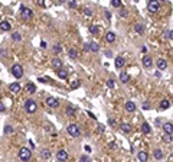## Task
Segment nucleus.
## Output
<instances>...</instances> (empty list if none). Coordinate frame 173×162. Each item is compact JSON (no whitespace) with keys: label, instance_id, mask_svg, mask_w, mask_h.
<instances>
[{"label":"nucleus","instance_id":"obj_1","mask_svg":"<svg viewBox=\"0 0 173 162\" xmlns=\"http://www.w3.org/2000/svg\"><path fill=\"white\" fill-rule=\"evenodd\" d=\"M68 133L72 136V138H78V136L81 135V129H80V126L78 125H75V123H71L69 126H68Z\"/></svg>","mask_w":173,"mask_h":162},{"label":"nucleus","instance_id":"obj_2","mask_svg":"<svg viewBox=\"0 0 173 162\" xmlns=\"http://www.w3.org/2000/svg\"><path fill=\"white\" fill-rule=\"evenodd\" d=\"M25 109H26V112L27 113H35L36 110H38V104H36L35 100H26V103H25Z\"/></svg>","mask_w":173,"mask_h":162},{"label":"nucleus","instance_id":"obj_3","mask_svg":"<svg viewBox=\"0 0 173 162\" xmlns=\"http://www.w3.org/2000/svg\"><path fill=\"white\" fill-rule=\"evenodd\" d=\"M12 74H13L16 78H22L23 77V67L20 65V64H14L13 67H12Z\"/></svg>","mask_w":173,"mask_h":162},{"label":"nucleus","instance_id":"obj_4","mask_svg":"<svg viewBox=\"0 0 173 162\" xmlns=\"http://www.w3.org/2000/svg\"><path fill=\"white\" fill-rule=\"evenodd\" d=\"M30 155L32 153L27 148H22L19 151V158H20L22 161H29V159H30Z\"/></svg>","mask_w":173,"mask_h":162},{"label":"nucleus","instance_id":"obj_5","mask_svg":"<svg viewBox=\"0 0 173 162\" xmlns=\"http://www.w3.org/2000/svg\"><path fill=\"white\" fill-rule=\"evenodd\" d=\"M20 16H22V19H25V20H29V19L32 18V10L25 7V6H20Z\"/></svg>","mask_w":173,"mask_h":162},{"label":"nucleus","instance_id":"obj_6","mask_svg":"<svg viewBox=\"0 0 173 162\" xmlns=\"http://www.w3.org/2000/svg\"><path fill=\"white\" fill-rule=\"evenodd\" d=\"M147 7H149V10H150L151 13H156V12L160 9V3L159 2H156V0H151V2H149Z\"/></svg>","mask_w":173,"mask_h":162},{"label":"nucleus","instance_id":"obj_7","mask_svg":"<svg viewBox=\"0 0 173 162\" xmlns=\"http://www.w3.org/2000/svg\"><path fill=\"white\" fill-rule=\"evenodd\" d=\"M56 159L59 162H65L68 159V152H67V151H64V149L58 151V152H56Z\"/></svg>","mask_w":173,"mask_h":162},{"label":"nucleus","instance_id":"obj_8","mask_svg":"<svg viewBox=\"0 0 173 162\" xmlns=\"http://www.w3.org/2000/svg\"><path fill=\"white\" fill-rule=\"evenodd\" d=\"M46 104H48L49 107H58V106H59V101H58L55 97H48V99H46Z\"/></svg>","mask_w":173,"mask_h":162},{"label":"nucleus","instance_id":"obj_9","mask_svg":"<svg viewBox=\"0 0 173 162\" xmlns=\"http://www.w3.org/2000/svg\"><path fill=\"white\" fill-rule=\"evenodd\" d=\"M52 67L55 68V70H58V71H59V70L62 68V61H61L59 58H53L52 59Z\"/></svg>","mask_w":173,"mask_h":162},{"label":"nucleus","instance_id":"obj_10","mask_svg":"<svg viewBox=\"0 0 173 162\" xmlns=\"http://www.w3.org/2000/svg\"><path fill=\"white\" fill-rule=\"evenodd\" d=\"M124 109H125L129 113H133L134 110H136V104H134L133 101H127V103L124 104Z\"/></svg>","mask_w":173,"mask_h":162},{"label":"nucleus","instance_id":"obj_11","mask_svg":"<svg viewBox=\"0 0 173 162\" xmlns=\"http://www.w3.org/2000/svg\"><path fill=\"white\" fill-rule=\"evenodd\" d=\"M10 23L7 22V20H2V23H0V29H2V32H7L10 31Z\"/></svg>","mask_w":173,"mask_h":162},{"label":"nucleus","instance_id":"obj_12","mask_svg":"<svg viewBox=\"0 0 173 162\" xmlns=\"http://www.w3.org/2000/svg\"><path fill=\"white\" fill-rule=\"evenodd\" d=\"M151 65H153V59L150 58V57H144V58H143V67H146V68H150Z\"/></svg>","mask_w":173,"mask_h":162},{"label":"nucleus","instance_id":"obj_13","mask_svg":"<svg viewBox=\"0 0 173 162\" xmlns=\"http://www.w3.org/2000/svg\"><path fill=\"white\" fill-rule=\"evenodd\" d=\"M162 127H163L164 133H169V135H172V133H173V125H172V123H164Z\"/></svg>","mask_w":173,"mask_h":162},{"label":"nucleus","instance_id":"obj_14","mask_svg":"<svg viewBox=\"0 0 173 162\" xmlns=\"http://www.w3.org/2000/svg\"><path fill=\"white\" fill-rule=\"evenodd\" d=\"M124 64H125V59L123 58V57H117V58H115V67L117 68H123Z\"/></svg>","mask_w":173,"mask_h":162},{"label":"nucleus","instance_id":"obj_15","mask_svg":"<svg viewBox=\"0 0 173 162\" xmlns=\"http://www.w3.org/2000/svg\"><path fill=\"white\" fill-rule=\"evenodd\" d=\"M120 80H121V83H124V84H127L130 81V77H129V74L125 71H121L120 72Z\"/></svg>","mask_w":173,"mask_h":162},{"label":"nucleus","instance_id":"obj_16","mask_svg":"<svg viewBox=\"0 0 173 162\" xmlns=\"http://www.w3.org/2000/svg\"><path fill=\"white\" fill-rule=\"evenodd\" d=\"M9 88H10V91H13V93H19V91H20V84H19V83H12L9 86Z\"/></svg>","mask_w":173,"mask_h":162},{"label":"nucleus","instance_id":"obj_17","mask_svg":"<svg viewBox=\"0 0 173 162\" xmlns=\"http://www.w3.org/2000/svg\"><path fill=\"white\" fill-rule=\"evenodd\" d=\"M157 67H159V70H166L167 68V62L163 58H160V59H157Z\"/></svg>","mask_w":173,"mask_h":162},{"label":"nucleus","instance_id":"obj_18","mask_svg":"<svg viewBox=\"0 0 173 162\" xmlns=\"http://www.w3.org/2000/svg\"><path fill=\"white\" fill-rule=\"evenodd\" d=\"M169 107H170V103H169L167 99H163L160 101V109H162V110H166V109H169Z\"/></svg>","mask_w":173,"mask_h":162},{"label":"nucleus","instance_id":"obj_19","mask_svg":"<svg viewBox=\"0 0 173 162\" xmlns=\"http://www.w3.org/2000/svg\"><path fill=\"white\" fill-rule=\"evenodd\" d=\"M105 40H107V42H110V44H111V42H114V40H115V33H114V32H108V33L105 35Z\"/></svg>","mask_w":173,"mask_h":162},{"label":"nucleus","instance_id":"obj_20","mask_svg":"<svg viewBox=\"0 0 173 162\" xmlns=\"http://www.w3.org/2000/svg\"><path fill=\"white\" fill-rule=\"evenodd\" d=\"M147 158H149V155H147V152H144V151H141V152H138V159L141 162H146Z\"/></svg>","mask_w":173,"mask_h":162},{"label":"nucleus","instance_id":"obj_21","mask_svg":"<svg viewBox=\"0 0 173 162\" xmlns=\"http://www.w3.org/2000/svg\"><path fill=\"white\" fill-rule=\"evenodd\" d=\"M100 49V46H98L97 42H89V51H92V52H98Z\"/></svg>","mask_w":173,"mask_h":162},{"label":"nucleus","instance_id":"obj_22","mask_svg":"<svg viewBox=\"0 0 173 162\" xmlns=\"http://www.w3.org/2000/svg\"><path fill=\"white\" fill-rule=\"evenodd\" d=\"M121 130L124 132V133H129L130 130H131V126H130L129 123H121Z\"/></svg>","mask_w":173,"mask_h":162},{"label":"nucleus","instance_id":"obj_23","mask_svg":"<svg viewBox=\"0 0 173 162\" xmlns=\"http://www.w3.org/2000/svg\"><path fill=\"white\" fill-rule=\"evenodd\" d=\"M40 156L43 158V159H49V158H51V151H49V149H43V151L40 152Z\"/></svg>","mask_w":173,"mask_h":162},{"label":"nucleus","instance_id":"obj_24","mask_svg":"<svg viewBox=\"0 0 173 162\" xmlns=\"http://www.w3.org/2000/svg\"><path fill=\"white\" fill-rule=\"evenodd\" d=\"M26 88H27V91H29V93H35V91H36V86L33 84V83H27Z\"/></svg>","mask_w":173,"mask_h":162},{"label":"nucleus","instance_id":"obj_25","mask_svg":"<svg viewBox=\"0 0 173 162\" xmlns=\"http://www.w3.org/2000/svg\"><path fill=\"white\" fill-rule=\"evenodd\" d=\"M153 155H154V158H156V159H163V152H162L160 149H156Z\"/></svg>","mask_w":173,"mask_h":162},{"label":"nucleus","instance_id":"obj_26","mask_svg":"<svg viewBox=\"0 0 173 162\" xmlns=\"http://www.w3.org/2000/svg\"><path fill=\"white\" fill-rule=\"evenodd\" d=\"M134 31L137 32V33H143V31H144V26H143L141 23H137V25L134 26Z\"/></svg>","mask_w":173,"mask_h":162},{"label":"nucleus","instance_id":"obj_27","mask_svg":"<svg viewBox=\"0 0 173 162\" xmlns=\"http://www.w3.org/2000/svg\"><path fill=\"white\" fill-rule=\"evenodd\" d=\"M162 139H163V142H166V143H170V142L173 140L172 139V135H169V133H164Z\"/></svg>","mask_w":173,"mask_h":162},{"label":"nucleus","instance_id":"obj_28","mask_svg":"<svg viewBox=\"0 0 173 162\" xmlns=\"http://www.w3.org/2000/svg\"><path fill=\"white\" fill-rule=\"evenodd\" d=\"M58 77H59V78H64V80H65V78L68 77V72L65 71V70H59V71H58Z\"/></svg>","mask_w":173,"mask_h":162},{"label":"nucleus","instance_id":"obj_29","mask_svg":"<svg viewBox=\"0 0 173 162\" xmlns=\"http://www.w3.org/2000/svg\"><path fill=\"white\" fill-rule=\"evenodd\" d=\"M141 130L144 132V133H150V132H151V129H150V126H149V123H143Z\"/></svg>","mask_w":173,"mask_h":162},{"label":"nucleus","instance_id":"obj_30","mask_svg":"<svg viewBox=\"0 0 173 162\" xmlns=\"http://www.w3.org/2000/svg\"><path fill=\"white\" fill-rule=\"evenodd\" d=\"M68 54H69V57H71L72 59H75L76 57H78V52H76V51L74 49V48H71V49L68 51Z\"/></svg>","mask_w":173,"mask_h":162},{"label":"nucleus","instance_id":"obj_31","mask_svg":"<svg viewBox=\"0 0 173 162\" xmlns=\"http://www.w3.org/2000/svg\"><path fill=\"white\" fill-rule=\"evenodd\" d=\"M89 32H91L92 35L98 33V26H97V25H89Z\"/></svg>","mask_w":173,"mask_h":162},{"label":"nucleus","instance_id":"obj_32","mask_svg":"<svg viewBox=\"0 0 173 162\" xmlns=\"http://www.w3.org/2000/svg\"><path fill=\"white\" fill-rule=\"evenodd\" d=\"M12 39H13V40H20V39H22V36H20V33H19V32H13Z\"/></svg>","mask_w":173,"mask_h":162},{"label":"nucleus","instance_id":"obj_33","mask_svg":"<svg viewBox=\"0 0 173 162\" xmlns=\"http://www.w3.org/2000/svg\"><path fill=\"white\" fill-rule=\"evenodd\" d=\"M67 114L68 116H74V114H75V109L74 107H67Z\"/></svg>","mask_w":173,"mask_h":162},{"label":"nucleus","instance_id":"obj_34","mask_svg":"<svg viewBox=\"0 0 173 162\" xmlns=\"http://www.w3.org/2000/svg\"><path fill=\"white\" fill-rule=\"evenodd\" d=\"M111 5L114 7H121V0H111Z\"/></svg>","mask_w":173,"mask_h":162},{"label":"nucleus","instance_id":"obj_35","mask_svg":"<svg viewBox=\"0 0 173 162\" xmlns=\"http://www.w3.org/2000/svg\"><path fill=\"white\" fill-rule=\"evenodd\" d=\"M13 132V127L10 126V125H6L5 126V133H12Z\"/></svg>","mask_w":173,"mask_h":162},{"label":"nucleus","instance_id":"obj_36","mask_svg":"<svg viewBox=\"0 0 173 162\" xmlns=\"http://www.w3.org/2000/svg\"><path fill=\"white\" fill-rule=\"evenodd\" d=\"M68 6H69L71 9H74V7H76V2H75V0H69V3H68Z\"/></svg>","mask_w":173,"mask_h":162},{"label":"nucleus","instance_id":"obj_37","mask_svg":"<svg viewBox=\"0 0 173 162\" xmlns=\"http://www.w3.org/2000/svg\"><path fill=\"white\" fill-rule=\"evenodd\" d=\"M53 51H55V54H59L62 51V48H61V45H55L53 46Z\"/></svg>","mask_w":173,"mask_h":162},{"label":"nucleus","instance_id":"obj_38","mask_svg":"<svg viewBox=\"0 0 173 162\" xmlns=\"http://www.w3.org/2000/svg\"><path fill=\"white\" fill-rule=\"evenodd\" d=\"M80 162H89V158L87 156V155H82V156L80 158Z\"/></svg>","mask_w":173,"mask_h":162},{"label":"nucleus","instance_id":"obj_39","mask_svg":"<svg viewBox=\"0 0 173 162\" xmlns=\"http://www.w3.org/2000/svg\"><path fill=\"white\" fill-rule=\"evenodd\" d=\"M107 87H108V88H114V81L108 80V81H107Z\"/></svg>","mask_w":173,"mask_h":162},{"label":"nucleus","instance_id":"obj_40","mask_svg":"<svg viewBox=\"0 0 173 162\" xmlns=\"http://www.w3.org/2000/svg\"><path fill=\"white\" fill-rule=\"evenodd\" d=\"M80 83H81L80 80H76V81H74V84H72V87H74V88H76V87H80Z\"/></svg>","mask_w":173,"mask_h":162},{"label":"nucleus","instance_id":"obj_41","mask_svg":"<svg viewBox=\"0 0 173 162\" xmlns=\"http://www.w3.org/2000/svg\"><path fill=\"white\" fill-rule=\"evenodd\" d=\"M85 15H87V16H92V10H91V9H85Z\"/></svg>","mask_w":173,"mask_h":162},{"label":"nucleus","instance_id":"obj_42","mask_svg":"<svg viewBox=\"0 0 173 162\" xmlns=\"http://www.w3.org/2000/svg\"><path fill=\"white\" fill-rule=\"evenodd\" d=\"M120 16H127V10H125V9H121V12H120Z\"/></svg>","mask_w":173,"mask_h":162},{"label":"nucleus","instance_id":"obj_43","mask_svg":"<svg viewBox=\"0 0 173 162\" xmlns=\"http://www.w3.org/2000/svg\"><path fill=\"white\" fill-rule=\"evenodd\" d=\"M143 109H146V110L147 109H150V103H147V101L146 103H143Z\"/></svg>","mask_w":173,"mask_h":162},{"label":"nucleus","instance_id":"obj_44","mask_svg":"<svg viewBox=\"0 0 173 162\" xmlns=\"http://www.w3.org/2000/svg\"><path fill=\"white\" fill-rule=\"evenodd\" d=\"M6 54H7V52H6V49H5V48H2V58H5Z\"/></svg>","mask_w":173,"mask_h":162},{"label":"nucleus","instance_id":"obj_45","mask_svg":"<svg viewBox=\"0 0 173 162\" xmlns=\"http://www.w3.org/2000/svg\"><path fill=\"white\" fill-rule=\"evenodd\" d=\"M98 130H100V133H102V132H104V126H102V125H98Z\"/></svg>","mask_w":173,"mask_h":162},{"label":"nucleus","instance_id":"obj_46","mask_svg":"<svg viewBox=\"0 0 173 162\" xmlns=\"http://www.w3.org/2000/svg\"><path fill=\"white\" fill-rule=\"evenodd\" d=\"M0 112L5 113V104H3V103H0Z\"/></svg>","mask_w":173,"mask_h":162},{"label":"nucleus","instance_id":"obj_47","mask_svg":"<svg viewBox=\"0 0 173 162\" xmlns=\"http://www.w3.org/2000/svg\"><path fill=\"white\" fill-rule=\"evenodd\" d=\"M88 116L91 117V119H97V117L94 116V113H91V112H88Z\"/></svg>","mask_w":173,"mask_h":162},{"label":"nucleus","instance_id":"obj_48","mask_svg":"<svg viewBox=\"0 0 173 162\" xmlns=\"http://www.w3.org/2000/svg\"><path fill=\"white\" fill-rule=\"evenodd\" d=\"M84 49H85V51H89V44H85V45H84Z\"/></svg>","mask_w":173,"mask_h":162},{"label":"nucleus","instance_id":"obj_49","mask_svg":"<svg viewBox=\"0 0 173 162\" xmlns=\"http://www.w3.org/2000/svg\"><path fill=\"white\" fill-rule=\"evenodd\" d=\"M141 52H143V54H146V52H147V46H143V48H141Z\"/></svg>","mask_w":173,"mask_h":162},{"label":"nucleus","instance_id":"obj_50","mask_svg":"<svg viewBox=\"0 0 173 162\" xmlns=\"http://www.w3.org/2000/svg\"><path fill=\"white\" fill-rule=\"evenodd\" d=\"M169 38H170V39L173 40V31H170V32H169Z\"/></svg>","mask_w":173,"mask_h":162},{"label":"nucleus","instance_id":"obj_51","mask_svg":"<svg viewBox=\"0 0 173 162\" xmlns=\"http://www.w3.org/2000/svg\"><path fill=\"white\" fill-rule=\"evenodd\" d=\"M108 122H110V125H111V126H114V125H115V122L113 120V119H110V120H108Z\"/></svg>","mask_w":173,"mask_h":162},{"label":"nucleus","instance_id":"obj_52","mask_svg":"<svg viewBox=\"0 0 173 162\" xmlns=\"http://www.w3.org/2000/svg\"><path fill=\"white\" fill-rule=\"evenodd\" d=\"M40 46H42V48H46V42H45V40H43V42L40 44Z\"/></svg>","mask_w":173,"mask_h":162},{"label":"nucleus","instance_id":"obj_53","mask_svg":"<svg viewBox=\"0 0 173 162\" xmlns=\"http://www.w3.org/2000/svg\"><path fill=\"white\" fill-rule=\"evenodd\" d=\"M105 16H107V19H111V13H110V12H107Z\"/></svg>","mask_w":173,"mask_h":162},{"label":"nucleus","instance_id":"obj_54","mask_svg":"<svg viewBox=\"0 0 173 162\" xmlns=\"http://www.w3.org/2000/svg\"><path fill=\"white\" fill-rule=\"evenodd\" d=\"M38 80H39L40 83H45V81H46V78H40V77H39V78H38Z\"/></svg>","mask_w":173,"mask_h":162}]
</instances>
